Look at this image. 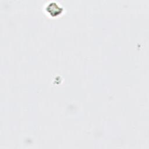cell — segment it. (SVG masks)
<instances>
[{
    "mask_svg": "<svg viewBox=\"0 0 149 149\" xmlns=\"http://www.w3.org/2000/svg\"><path fill=\"white\" fill-rule=\"evenodd\" d=\"M47 9L50 13L55 15L59 13L61 10V8L56 3H51L48 5Z\"/></svg>",
    "mask_w": 149,
    "mask_h": 149,
    "instance_id": "6da1fadb",
    "label": "cell"
}]
</instances>
